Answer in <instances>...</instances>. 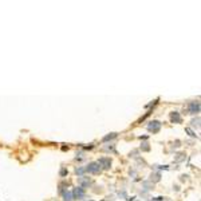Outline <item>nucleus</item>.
<instances>
[{
	"mask_svg": "<svg viewBox=\"0 0 201 201\" xmlns=\"http://www.w3.org/2000/svg\"><path fill=\"white\" fill-rule=\"evenodd\" d=\"M85 169L87 173H94L95 174V173H99L102 168H100V165L98 162H90L87 166H85Z\"/></svg>",
	"mask_w": 201,
	"mask_h": 201,
	"instance_id": "obj_1",
	"label": "nucleus"
},
{
	"mask_svg": "<svg viewBox=\"0 0 201 201\" xmlns=\"http://www.w3.org/2000/svg\"><path fill=\"white\" fill-rule=\"evenodd\" d=\"M71 193H72V197H74V200H82V198H85V189L81 188V186H76V188H74V190H72Z\"/></svg>",
	"mask_w": 201,
	"mask_h": 201,
	"instance_id": "obj_2",
	"label": "nucleus"
},
{
	"mask_svg": "<svg viewBox=\"0 0 201 201\" xmlns=\"http://www.w3.org/2000/svg\"><path fill=\"white\" fill-rule=\"evenodd\" d=\"M161 129V122L160 121H151L148 125V130L151 133H158Z\"/></svg>",
	"mask_w": 201,
	"mask_h": 201,
	"instance_id": "obj_3",
	"label": "nucleus"
},
{
	"mask_svg": "<svg viewBox=\"0 0 201 201\" xmlns=\"http://www.w3.org/2000/svg\"><path fill=\"white\" fill-rule=\"evenodd\" d=\"M98 163L100 165V168H103V169H110L111 166V160L109 157H102L99 158V161H97Z\"/></svg>",
	"mask_w": 201,
	"mask_h": 201,
	"instance_id": "obj_4",
	"label": "nucleus"
},
{
	"mask_svg": "<svg viewBox=\"0 0 201 201\" xmlns=\"http://www.w3.org/2000/svg\"><path fill=\"white\" fill-rule=\"evenodd\" d=\"M189 113L190 114L200 113V102H190L189 103Z\"/></svg>",
	"mask_w": 201,
	"mask_h": 201,
	"instance_id": "obj_5",
	"label": "nucleus"
},
{
	"mask_svg": "<svg viewBox=\"0 0 201 201\" xmlns=\"http://www.w3.org/2000/svg\"><path fill=\"white\" fill-rule=\"evenodd\" d=\"M170 121H172L173 123H181L182 122V118H181V115H180L178 111H173V113H170Z\"/></svg>",
	"mask_w": 201,
	"mask_h": 201,
	"instance_id": "obj_6",
	"label": "nucleus"
},
{
	"mask_svg": "<svg viewBox=\"0 0 201 201\" xmlns=\"http://www.w3.org/2000/svg\"><path fill=\"white\" fill-rule=\"evenodd\" d=\"M78 182L81 184V188L85 189V188H87V186L91 184V180L88 178V177H83V176H82V177H79V178H78Z\"/></svg>",
	"mask_w": 201,
	"mask_h": 201,
	"instance_id": "obj_7",
	"label": "nucleus"
},
{
	"mask_svg": "<svg viewBox=\"0 0 201 201\" xmlns=\"http://www.w3.org/2000/svg\"><path fill=\"white\" fill-rule=\"evenodd\" d=\"M63 201H74V197H72L71 192H64V193H63Z\"/></svg>",
	"mask_w": 201,
	"mask_h": 201,
	"instance_id": "obj_8",
	"label": "nucleus"
},
{
	"mask_svg": "<svg viewBox=\"0 0 201 201\" xmlns=\"http://www.w3.org/2000/svg\"><path fill=\"white\" fill-rule=\"evenodd\" d=\"M117 137V133H110L109 135H106V137H103V139L102 141L103 142H107V141H111V139H114Z\"/></svg>",
	"mask_w": 201,
	"mask_h": 201,
	"instance_id": "obj_9",
	"label": "nucleus"
},
{
	"mask_svg": "<svg viewBox=\"0 0 201 201\" xmlns=\"http://www.w3.org/2000/svg\"><path fill=\"white\" fill-rule=\"evenodd\" d=\"M75 172H76V174H78L79 177H82L86 173V169H85V166H79V168H76L75 169Z\"/></svg>",
	"mask_w": 201,
	"mask_h": 201,
	"instance_id": "obj_10",
	"label": "nucleus"
},
{
	"mask_svg": "<svg viewBox=\"0 0 201 201\" xmlns=\"http://www.w3.org/2000/svg\"><path fill=\"white\" fill-rule=\"evenodd\" d=\"M185 132H186V133H188V134H189V135H190V137H193V138H197V137H198V135H197V134H196V133H195V132H193V130H192V129H190V127H186V129H185Z\"/></svg>",
	"mask_w": 201,
	"mask_h": 201,
	"instance_id": "obj_11",
	"label": "nucleus"
},
{
	"mask_svg": "<svg viewBox=\"0 0 201 201\" xmlns=\"http://www.w3.org/2000/svg\"><path fill=\"white\" fill-rule=\"evenodd\" d=\"M160 178H161V173H154V174H151V181L157 182V181H160Z\"/></svg>",
	"mask_w": 201,
	"mask_h": 201,
	"instance_id": "obj_12",
	"label": "nucleus"
},
{
	"mask_svg": "<svg viewBox=\"0 0 201 201\" xmlns=\"http://www.w3.org/2000/svg\"><path fill=\"white\" fill-rule=\"evenodd\" d=\"M141 150L142 151H149V150H150V146H149L148 142H144V144L141 145Z\"/></svg>",
	"mask_w": 201,
	"mask_h": 201,
	"instance_id": "obj_13",
	"label": "nucleus"
},
{
	"mask_svg": "<svg viewBox=\"0 0 201 201\" xmlns=\"http://www.w3.org/2000/svg\"><path fill=\"white\" fill-rule=\"evenodd\" d=\"M192 126H200V117H197V118H195V120H192Z\"/></svg>",
	"mask_w": 201,
	"mask_h": 201,
	"instance_id": "obj_14",
	"label": "nucleus"
},
{
	"mask_svg": "<svg viewBox=\"0 0 201 201\" xmlns=\"http://www.w3.org/2000/svg\"><path fill=\"white\" fill-rule=\"evenodd\" d=\"M184 158H185V154H184V153H180V154H177L176 161H182Z\"/></svg>",
	"mask_w": 201,
	"mask_h": 201,
	"instance_id": "obj_15",
	"label": "nucleus"
},
{
	"mask_svg": "<svg viewBox=\"0 0 201 201\" xmlns=\"http://www.w3.org/2000/svg\"><path fill=\"white\" fill-rule=\"evenodd\" d=\"M66 174H67V170L66 169H62V170H60V176H62V177H64Z\"/></svg>",
	"mask_w": 201,
	"mask_h": 201,
	"instance_id": "obj_16",
	"label": "nucleus"
},
{
	"mask_svg": "<svg viewBox=\"0 0 201 201\" xmlns=\"http://www.w3.org/2000/svg\"><path fill=\"white\" fill-rule=\"evenodd\" d=\"M106 150H114V146H107Z\"/></svg>",
	"mask_w": 201,
	"mask_h": 201,
	"instance_id": "obj_17",
	"label": "nucleus"
},
{
	"mask_svg": "<svg viewBox=\"0 0 201 201\" xmlns=\"http://www.w3.org/2000/svg\"><path fill=\"white\" fill-rule=\"evenodd\" d=\"M88 201H93V200H88Z\"/></svg>",
	"mask_w": 201,
	"mask_h": 201,
	"instance_id": "obj_18",
	"label": "nucleus"
}]
</instances>
